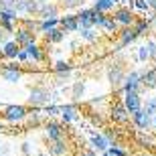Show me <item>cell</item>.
Here are the masks:
<instances>
[{"label": "cell", "instance_id": "6da1fadb", "mask_svg": "<svg viewBox=\"0 0 156 156\" xmlns=\"http://www.w3.org/2000/svg\"><path fill=\"white\" fill-rule=\"evenodd\" d=\"M30 114V105H24V104H10L2 108V120L6 124H23L27 120V116Z\"/></svg>", "mask_w": 156, "mask_h": 156}, {"label": "cell", "instance_id": "7a4b0ae2", "mask_svg": "<svg viewBox=\"0 0 156 156\" xmlns=\"http://www.w3.org/2000/svg\"><path fill=\"white\" fill-rule=\"evenodd\" d=\"M126 67H124V63H120V61H112L110 67H108V71H105V77H108V83H110L114 89H120L122 83H124V79H126Z\"/></svg>", "mask_w": 156, "mask_h": 156}, {"label": "cell", "instance_id": "3957f363", "mask_svg": "<svg viewBox=\"0 0 156 156\" xmlns=\"http://www.w3.org/2000/svg\"><path fill=\"white\" fill-rule=\"evenodd\" d=\"M43 132H45V138L49 142L61 140L65 138V124L61 120H55V118H47L45 124H43Z\"/></svg>", "mask_w": 156, "mask_h": 156}, {"label": "cell", "instance_id": "277c9868", "mask_svg": "<svg viewBox=\"0 0 156 156\" xmlns=\"http://www.w3.org/2000/svg\"><path fill=\"white\" fill-rule=\"evenodd\" d=\"M0 77L6 81V83H18L23 79V69H20V63L16 59L10 61V63H0Z\"/></svg>", "mask_w": 156, "mask_h": 156}, {"label": "cell", "instance_id": "5b68a950", "mask_svg": "<svg viewBox=\"0 0 156 156\" xmlns=\"http://www.w3.org/2000/svg\"><path fill=\"white\" fill-rule=\"evenodd\" d=\"M49 99H51V93H49L47 87H43V85L30 87V91H29V105L30 108H43V105L49 104Z\"/></svg>", "mask_w": 156, "mask_h": 156}, {"label": "cell", "instance_id": "8992f818", "mask_svg": "<svg viewBox=\"0 0 156 156\" xmlns=\"http://www.w3.org/2000/svg\"><path fill=\"white\" fill-rule=\"evenodd\" d=\"M110 120L114 122V124H128L130 122V118H132V114L128 112V108L124 105V101L122 99H116L114 104L110 105Z\"/></svg>", "mask_w": 156, "mask_h": 156}, {"label": "cell", "instance_id": "52a82bcc", "mask_svg": "<svg viewBox=\"0 0 156 156\" xmlns=\"http://www.w3.org/2000/svg\"><path fill=\"white\" fill-rule=\"evenodd\" d=\"M112 16L116 18V23L120 24L122 29L124 27H134V23H136V14H134L132 8H128V6H116L114 10H112Z\"/></svg>", "mask_w": 156, "mask_h": 156}, {"label": "cell", "instance_id": "ba28073f", "mask_svg": "<svg viewBox=\"0 0 156 156\" xmlns=\"http://www.w3.org/2000/svg\"><path fill=\"white\" fill-rule=\"evenodd\" d=\"M144 87H142V71H128L126 73V79H124V83H122L120 91H142Z\"/></svg>", "mask_w": 156, "mask_h": 156}, {"label": "cell", "instance_id": "9c48e42d", "mask_svg": "<svg viewBox=\"0 0 156 156\" xmlns=\"http://www.w3.org/2000/svg\"><path fill=\"white\" fill-rule=\"evenodd\" d=\"M59 118H61V122H63L65 126L79 120V105H77V101L59 105Z\"/></svg>", "mask_w": 156, "mask_h": 156}, {"label": "cell", "instance_id": "30bf717a", "mask_svg": "<svg viewBox=\"0 0 156 156\" xmlns=\"http://www.w3.org/2000/svg\"><path fill=\"white\" fill-rule=\"evenodd\" d=\"M152 118H154L152 114H148L144 108H140L138 112L132 114V124L138 128L140 132H148V130H152Z\"/></svg>", "mask_w": 156, "mask_h": 156}, {"label": "cell", "instance_id": "8fae6325", "mask_svg": "<svg viewBox=\"0 0 156 156\" xmlns=\"http://www.w3.org/2000/svg\"><path fill=\"white\" fill-rule=\"evenodd\" d=\"M124 105L128 108L130 114L138 112L142 105H144V98H142V91H124V98H122Z\"/></svg>", "mask_w": 156, "mask_h": 156}, {"label": "cell", "instance_id": "7c38bea8", "mask_svg": "<svg viewBox=\"0 0 156 156\" xmlns=\"http://www.w3.org/2000/svg\"><path fill=\"white\" fill-rule=\"evenodd\" d=\"M136 39H138V33H136L134 27H124V29H120V33H118V47L114 51H120L124 47H130Z\"/></svg>", "mask_w": 156, "mask_h": 156}, {"label": "cell", "instance_id": "4fadbf2b", "mask_svg": "<svg viewBox=\"0 0 156 156\" xmlns=\"http://www.w3.org/2000/svg\"><path fill=\"white\" fill-rule=\"evenodd\" d=\"M23 49L29 53V61H33V63H45V61H47V51L37 43V41H33V43H29V45H24Z\"/></svg>", "mask_w": 156, "mask_h": 156}, {"label": "cell", "instance_id": "5bb4252c", "mask_svg": "<svg viewBox=\"0 0 156 156\" xmlns=\"http://www.w3.org/2000/svg\"><path fill=\"white\" fill-rule=\"evenodd\" d=\"M39 8H41V4L37 0H16V4H14V10L18 14H30V16H37Z\"/></svg>", "mask_w": 156, "mask_h": 156}, {"label": "cell", "instance_id": "9a60e30c", "mask_svg": "<svg viewBox=\"0 0 156 156\" xmlns=\"http://www.w3.org/2000/svg\"><path fill=\"white\" fill-rule=\"evenodd\" d=\"M14 41H16L20 47L29 45V43H33V41H37V33L33 29H29V27H16V30H14Z\"/></svg>", "mask_w": 156, "mask_h": 156}, {"label": "cell", "instance_id": "2e32d148", "mask_svg": "<svg viewBox=\"0 0 156 156\" xmlns=\"http://www.w3.org/2000/svg\"><path fill=\"white\" fill-rule=\"evenodd\" d=\"M59 27L65 30V33H77L79 30V18H77V12H69V14H63L59 16Z\"/></svg>", "mask_w": 156, "mask_h": 156}, {"label": "cell", "instance_id": "e0dca14e", "mask_svg": "<svg viewBox=\"0 0 156 156\" xmlns=\"http://www.w3.org/2000/svg\"><path fill=\"white\" fill-rule=\"evenodd\" d=\"M47 152L51 156H67L69 154V142H67V138H61V140H53V142H49V146H47Z\"/></svg>", "mask_w": 156, "mask_h": 156}, {"label": "cell", "instance_id": "ac0fdd59", "mask_svg": "<svg viewBox=\"0 0 156 156\" xmlns=\"http://www.w3.org/2000/svg\"><path fill=\"white\" fill-rule=\"evenodd\" d=\"M59 12H61V6L49 0V2H45V4H41L37 16H39V18H59V16H61Z\"/></svg>", "mask_w": 156, "mask_h": 156}, {"label": "cell", "instance_id": "d6986e66", "mask_svg": "<svg viewBox=\"0 0 156 156\" xmlns=\"http://www.w3.org/2000/svg\"><path fill=\"white\" fill-rule=\"evenodd\" d=\"M89 146H91L93 150H98V152H105L108 150V148H110V140L105 138V134L101 132V134H91V136H89Z\"/></svg>", "mask_w": 156, "mask_h": 156}, {"label": "cell", "instance_id": "ffe728a7", "mask_svg": "<svg viewBox=\"0 0 156 156\" xmlns=\"http://www.w3.org/2000/svg\"><path fill=\"white\" fill-rule=\"evenodd\" d=\"M0 51H2V59H16L18 51H20V45H18L16 41H6L4 45H0Z\"/></svg>", "mask_w": 156, "mask_h": 156}, {"label": "cell", "instance_id": "44dd1931", "mask_svg": "<svg viewBox=\"0 0 156 156\" xmlns=\"http://www.w3.org/2000/svg\"><path fill=\"white\" fill-rule=\"evenodd\" d=\"M45 114H43V108H33V112H30L29 116H27V126L29 128H37V126H43L45 124Z\"/></svg>", "mask_w": 156, "mask_h": 156}, {"label": "cell", "instance_id": "7402d4cb", "mask_svg": "<svg viewBox=\"0 0 156 156\" xmlns=\"http://www.w3.org/2000/svg\"><path fill=\"white\" fill-rule=\"evenodd\" d=\"M154 45H156V41H152V39H148L144 43V45H140L138 47V55H136V59L138 61H150L152 59V49H154Z\"/></svg>", "mask_w": 156, "mask_h": 156}, {"label": "cell", "instance_id": "603a6c76", "mask_svg": "<svg viewBox=\"0 0 156 156\" xmlns=\"http://www.w3.org/2000/svg\"><path fill=\"white\" fill-rule=\"evenodd\" d=\"M99 29L104 30V33H110V35H118L122 27L116 23V18L112 16V14H105L104 20H101V24H99Z\"/></svg>", "mask_w": 156, "mask_h": 156}, {"label": "cell", "instance_id": "cb8c5ba5", "mask_svg": "<svg viewBox=\"0 0 156 156\" xmlns=\"http://www.w3.org/2000/svg\"><path fill=\"white\" fill-rule=\"evenodd\" d=\"M142 87L144 89H156V65L142 71Z\"/></svg>", "mask_w": 156, "mask_h": 156}, {"label": "cell", "instance_id": "d4e9b609", "mask_svg": "<svg viewBox=\"0 0 156 156\" xmlns=\"http://www.w3.org/2000/svg\"><path fill=\"white\" fill-rule=\"evenodd\" d=\"M93 14H95V8H81L77 12V18H79V29L81 27H93Z\"/></svg>", "mask_w": 156, "mask_h": 156}, {"label": "cell", "instance_id": "484cf974", "mask_svg": "<svg viewBox=\"0 0 156 156\" xmlns=\"http://www.w3.org/2000/svg\"><path fill=\"white\" fill-rule=\"evenodd\" d=\"M57 27H59V18H39V29H37V33L39 35H47V33H51Z\"/></svg>", "mask_w": 156, "mask_h": 156}, {"label": "cell", "instance_id": "4316f807", "mask_svg": "<svg viewBox=\"0 0 156 156\" xmlns=\"http://www.w3.org/2000/svg\"><path fill=\"white\" fill-rule=\"evenodd\" d=\"M77 33H79L81 41H85V43H95V41H98V30H95V27H81Z\"/></svg>", "mask_w": 156, "mask_h": 156}, {"label": "cell", "instance_id": "83f0119b", "mask_svg": "<svg viewBox=\"0 0 156 156\" xmlns=\"http://www.w3.org/2000/svg\"><path fill=\"white\" fill-rule=\"evenodd\" d=\"M71 71H73V65H71V61H67V59H59V61L53 63V73H55V75L71 73Z\"/></svg>", "mask_w": 156, "mask_h": 156}, {"label": "cell", "instance_id": "f1b7e54d", "mask_svg": "<svg viewBox=\"0 0 156 156\" xmlns=\"http://www.w3.org/2000/svg\"><path fill=\"white\" fill-rule=\"evenodd\" d=\"M65 35H67V33H65L61 27H57V29H53L51 33H47L45 41H47V43H51V45H59V43L65 39Z\"/></svg>", "mask_w": 156, "mask_h": 156}, {"label": "cell", "instance_id": "f546056e", "mask_svg": "<svg viewBox=\"0 0 156 156\" xmlns=\"http://www.w3.org/2000/svg\"><path fill=\"white\" fill-rule=\"evenodd\" d=\"M120 0H93V8L99 12H110L118 6Z\"/></svg>", "mask_w": 156, "mask_h": 156}, {"label": "cell", "instance_id": "4dcf8cb0", "mask_svg": "<svg viewBox=\"0 0 156 156\" xmlns=\"http://www.w3.org/2000/svg\"><path fill=\"white\" fill-rule=\"evenodd\" d=\"M134 29H136L138 37H144V35H148V33L152 30V27H150V20H148V18H136Z\"/></svg>", "mask_w": 156, "mask_h": 156}, {"label": "cell", "instance_id": "1f68e13d", "mask_svg": "<svg viewBox=\"0 0 156 156\" xmlns=\"http://www.w3.org/2000/svg\"><path fill=\"white\" fill-rule=\"evenodd\" d=\"M18 12L14 8H0V23H16Z\"/></svg>", "mask_w": 156, "mask_h": 156}, {"label": "cell", "instance_id": "d6a6232c", "mask_svg": "<svg viewBox=\"0 0 156 156\" xmlns=\"http://www.w3.org/2000/svg\"><path fill=\"white\" fill-rule=\"evenodd\" d=\"M83 93H85V81H73V87H71V98L73 101H79L83 98Z\"/></svg>", "mask_w": 156, "mask_h": 156}, {"label": "cell", "instance_id": "836d02e7", "mask_svg": "<svg viewBox=\"0 0 156 156\" xmlns=\"http://www.w3.org/2000/svg\"><path fill=\"white\" fill-rule=\"evenodd\" d=\"M148 114H152L154 116L156 114V95H150V98H146V101H144V105H142Z\"/></svg>", "mask_w": 156, "mask_h": 156}, {"label": "cell", "instance_id": "e575fe53", "mask_svg": "<svg viewBox=\"0 0 156 156\" xmlns=\"http://www.w3.org/2000/svg\"><path fill=\"white\" fill-rule=\"evenodd\" d=\"M43 114H45V118H55V116H59V105H53V104L43 105Z\"/></svg>", "mask_w": 156, "mask_h": 156}, {"label": "cell", "instance_id": "d590c367", "mask_svg": "<svg viewBox=\"0 0 156 156\" xmlns=\"http://www.w3.org/2000/svg\"><path fill=\"white\" fill-rule=\"evenodd\" d=\"M105 152H108L110 156H128V152L122 148V144H114V146H110V148H108Z\"/></svg>", "mask_w": 156, "mask_h": 156}, {"label": "cell", "instance_id": "8d00e7d4", "mask_svg": "<svg viewBox=\"0 0 156 156\" xmlns=\"http://www.w3.org/2000/svg\"><path fill=\"white\" fill-rule=\"evenodd\" d=\"M134 8L138 12H146L150 10V4H148V0H134Z\"/></svg>", "mask_w": 156, "mask_h": 156}, {"label": "cell", "instance_id": "74e56055", "mask_svg": "<svg viewBox=\"0 0 156 156\" xmlns=\"http://www.w3.org/2000/svg\"><path fill=\"white\" fill-rule=\"evenodd\" d=\"M105 138L110 140V144L114 146V144H120V140H118V132H114V130H105Z\"/></svg>", "mask_w": 156, "mask_h": 156}, {"label": "cell", "instance_id": "f35d334b", "mask_svg": "<svg viewBox=\"0 0 156 156\" xmlns=\"http://www.w3.org/2000/svg\"><path fill=\"white\" fill-rule=\"evenodd\" d=\"M16 23H0V29L6 30L8 35H14V30H16V27H14Z\"/></svg>", "mask_w": 156, "mask_h": 156}, {"label": "cell", "instance_id": "ab89813d", "mask_svg": "<svg viewBox=\"0 0 156 156\" xmlns=\"http://www.w3.org/2000/svg\"><path fill=\"white\" fill-rule=\"evenodd\" d=\"M81 2L83 0H63L61 4H63V8H77V6H81Z\"/></svg>", "mask_w": 156, "mask_h": 156}, {"label": "cell", "instance_id": "60d3db41", "mask_svg": "<svg viewBox=\"0 0 156 156\" xmlns=\"http://www.w3.org/2000/svg\"><path fill=\"white\" fill-rule=\"evenodd\" d=\"M16 61L18 63H27V61H29V53L24 51L23 47H20V51H18V55H16Z\"/></svg>", "mask_w": 156, "mask_h": 156}, {"label": "cell", "instance_id": "b9f144b4", "mask_svg": "<svg viewBox=\"0 0 156 156\" xmlns=\"http://www.w3.org/2000/svg\"><path fill=\"white\" fill-rule=\"evenodd\" d=\"M138 144H140V146H144V148H150L154 142H152L150 138H146V136H138Z\"/></svg>", "mask_w": 156, "mask_h": 156}, {"label": "cell", "instance_id": "7bdbcfd3", "mask_svg": "<svg viewBox=\"0 0 156 156\" xmlns=\"http://www.w3.org/2000/svg\"><path fill=\"white\" fill-rule=\"evenodd\" d=\"M16 0H0V8H14Z\"/></svg>", "mask_w": 156, "mask_h": 156}, {"label": "cell", "instance_id": "ee69618b", "mask_svg": "<svg viewBox=\"0 0 156 156\" xmlns=\"http://www.w3.org/2000/svg\"><path fill=\"white\" fill-rule=\"evenodd\" d=\"M20 152H23V156H30V144H29V142H23Z\"/></svg>", "mask_w": 156, "mask_h": 156}, {"label": "cell", "instance_id": "f6af8a7d", "mask_svg": "<svg viewBox=\"0 0 156 156\" xmlns=\"http://www.w3.org/2000/svg\"><path fill=\"white\" fill-rule=\"evenodd\" d=\"M79 156H98V152L93 150V148H87V150H81Z\"/></svg>", "mask_w": 156, "mask_h": 156}, {"label": "cell", "instance_id": "bcb514c9", "mask_svg": "<svg viewBox=\"0 0 156 156\" xmlns=\"http://www.w3.org/2000/svg\"><path fill=\"white\" fill-rule=\"evenodd\" d=\"M148 4H150V10L156 14V0H148Z\"/></svg>", "mask_w": 156, "mask_h": 156}, {"label": "cell", "instance_id": "7dc6e473", "mask_svg": "<svg viewBox=\"0 0 156 156\" xmlns=\"http://www.w3.org/2000/svg\"><path fill=\"white\" fill-rule=\"evenodd\" d=\"M4 130H6V122H4V120H2V118H0V134L4 132Z\"/></svg>", "mask_w": 156, "mask_h": 156}, {"label": "cell", "instance_id": "c3c4849f", "mask_svg": "<svg viewBox=\"0 0 156 156\" xmlns=\"http://www.w3.org/2000/svg\"><path fill=\"white\" fill-rule=\"evenodd\" d=\"M152 132H156V114H154V118H152Z\"/></svg>", "mask_w": 156, "mask_h": 156}, {"label": "cell", "instance_id": "681fc988", "mask_svg": "<svg viewBox=\"0 0 156 156\" xmlns=\"http://www.w3.org/2000/svg\"><path fill=\"white\" fill-rule=\"evenodd\" d=\"M150 61H154V63H156V45H154V49H152V59H150Z\"/></svg>", "mask_w": 156, "mask_h": 156}, {"label": "cell", "instance_id": "f907efd6", "mask_svg": "<svg viewBox=\"0 0 156 156\" xmlns=\"http://www.w3.org/2000/svg\"><path fill=\"white\" fill-rule=\"evenodd\" d=\"M37 156H51V154H49V152H47V154H45V152H39Z\"/></svg>", "mask_w": 156, "mask_h": 156}, {"label": "cell", "instance_id": "816d5d0a", "mask_svg": "<svg viewBox=\"0 0 156 156\" xmlns=\"http://www.w3.org/2000/svg\"><path fill=\"white\" fill-rule=\"evenodd\" d=\"M37 2H39V4H45V2H49V0H37Z\"/></svg>", "mask_w": 156, "mask_h": 156}, {"label": "cell", "instance_id": "f5cc1de1", "mask_svg": "<svg viewBox=\"0 0 156 156\" xmlns=\"http://www.w3.org/2000/svg\"><path fill=\"white\" fill-rule=\"evenodd\" d=\"M101 156H110V154H108V152H101Z\"/></svg>", "mask_w": 156, "mask_h": 156}, {"label": "cell", "instance_id": "db71d44e", "mask_svg": "<svg viewBox=\"0 0 156 156\" xmlns=\"http://www.w3.org/2000/svg\"><path fill=\"white\" fill-rule=\"evenodd\" d=\"M0 152H2V146H0Z\"/></svg>", "mask_w": 156, "mask_h": 156}, {"label": "cell", "instance_id": "11a10c76", "mask_svg": "<svg viewBox=\"0 0 156 156\" xmlns=\"http://www.w3.org/2000/svg\"><path fill=\"white\" fill-rule=\"evenodd\" d=\"M0 108H2V104H0Z\"/></svg>", "mask_w": 156, "mask_h": 156}]
</instances>
